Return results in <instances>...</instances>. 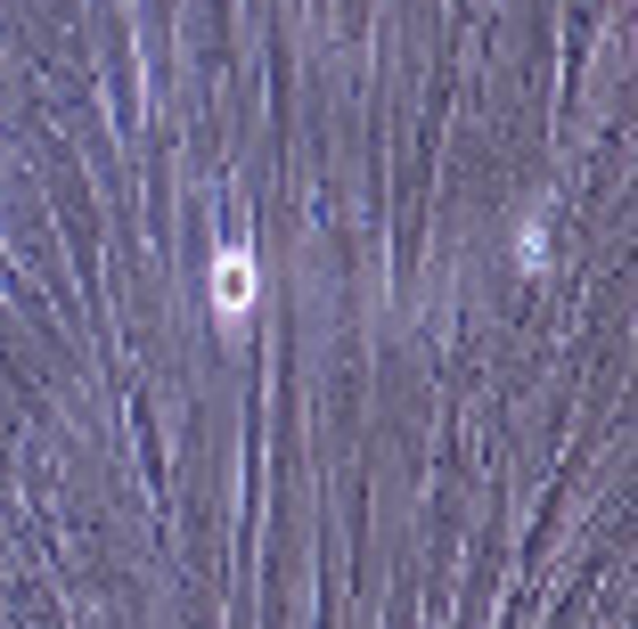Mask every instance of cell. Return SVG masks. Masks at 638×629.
<instances>
[{"label":"cell","instance_id":"1","mask_svg":"<svg viewBox=\"0 0 638 629\" xmlns=\"http://www.w3.org/2000/svg\"><path fill=\"white\" fill-rule=\"evenodd\" d=\"M246 287H254V278H246V254H230V270L213 278V295H222L230 311H237V302H246Z\"/></svg>","mask_w":638,"mask_h":629}]
</instances>
